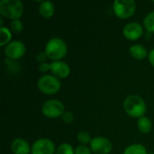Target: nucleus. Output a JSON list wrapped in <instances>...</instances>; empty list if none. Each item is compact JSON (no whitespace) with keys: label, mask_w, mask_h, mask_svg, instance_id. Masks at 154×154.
<instances>
[{"label":"nucleus","mask_w":154,"mask_h":154,"mask_svg":"<svg viewBox=\"0 0 154 154\" xmlns=\"http://www.w3.org/2000/svg\"><path fill=\"white\" fill-rule=\"evenodd\" d=\"M123 106L125 113L134 118L144 116L147 110L144 100L137 95H130L126 97Z\"/></svg>","instance_id":"1"},{"label":"nucleus","mask_w":154,"mask_h":154,"mask_svg":"<svg viewBox=\"0 0 154 154\" xmlns=\"http://www.w3.org/2000/svg\"><path fill=\"white\" fill-rule=\"evenodd\" d=\"M44 51L46 52L48 59L51 60L52 61H57L60 60L67 55L68 47L62 39L54 37L47 42Z\"/></svg>","instance_id":"2"},{"label":"nucleus","mask_w":154,"mask_h":154,"mask_svg":"<svg viewBox=\"0 0 154 154\" xmlns=\"http://www.w3.org/2000/svg\"><path fill=\"white\" fill-rule=\"evenodd\" d=\"M23 14V5L19 0L0 1V14L7 19L18 20Z\"/></svg>","instance_id":"3"},{"label":"nucleus","mask_w":154,"mask_h":154,"mask_svg":"<svg viewBox=\"0 0 154 154\" xmlns=\"http://www.w3.org/2000/svg\"><path fill=\"white\" fill-rule=\"evenodd\" d=\"M39 90L45 95H54L61 88V83L58 78L53 75H43L38 79Z\"/></svg>","instance_id":"4"},{"label":"nucleus","mask_w":154,"mask_h":154,"mask_svg":"<svg viewBox=\"0 0 154 154\" xmlns=\"http://www.w3.org/2000/svg\"><path fill=\"white\" fill-rule=\"evenodd\" d=\"M113 10L116 17L127 19L134 14L136 2L134 0H116L113 3Z\"/></svg>","instance_id":"5"},{"label":"nucleus","mask_w":154,"mask_h":154,"mask_svg":"<svg viewBox=\"0 0 154 154\" xmlns=\"http://www.w3.org/2000/svg\"><path fill=\"white\" fill-rule=\"evenodd\" d=\"M65 112L63 103L58 99H50L43 103L42 106V113L47 118L54 119L61 117Z\"/></svg>","instance_id":"6"},{"label":"nucleus","mask_w":154,"mask_h":154,"mask_svg":"<svg viewBox=\"0 0 154 154\" xmlns=\"http://www.w3.org/2000/svg\"><path fill=\"white\" fill-rule=\"evenodd\" d=\"M26 48L21 41H12L5 48V55L12 60H17L23 57L25 54Z\"/></svg>","instance_id":"7"},{"label":"nucleus","mask_w":154,"mask_h":154,"mask_svg":"<svg viewBox=\"0 0 154 154\" xmlns=\"http://www.w3.org/2000/svg\"><path fill=\"white\" fill-rule=\"evenodd\" d=\"M89 145L90 150L95 154H109L113 149L111 141L102 136L93 138Z\"/></svg>","instance_id":"8"},{"label":"nucleus","mask_w":154,"mask_h":154,"mask_svg":"<svg viewBox=\"0 0 154 154\" xmlns=\"http://www.w3.org/2000/svg\"><path fill=\"white\" fill-rule=\"evenodd\" d=\"M56 152L55 144L47 138H42L35 141L31 148L32 154H54Z\"/></svg>","instance_id":"9"},{"label":"nucleus","mask_w":154,"mask_h":154,"mask_svg":"<svg viewBox=\"0 0 154 154\" xmlns=\"http://www.w3.org/2000/svg\"><path fill=\"white\" fill-rule=\"evenodd\" d=\"M143 34V27L137 22H131L125 25L123 35L129 41H136Z\"/></svg>","instance_id":"10"},{"label":"nucleus","mask_w":154,"mask_h":154,"mask_svg":"<svg viewBox=\"0 0 154 154\" xmlns=\"http://www.w3.org/2000/svg\"><path fill=\"white\" fill-rule=\"evenodd\" d=\"M51 71L58 79H66L70 74V68L66 62L57 60L51 63Z\"/></svg>","instance_id":"11"},{"label":"nucleus","mask_w":154,"mask_h":154,"mask_svg":"<svg viewBox=\"0 0 154 154\" xmlns=\"http://www.w3.org/2000/svg\"><path fill=\"white\" fill-rule=\"evenodd\" d=\"M31 148L28 142L23 138H15L11 143V151L14 154L31 153Z\"/></svg>","instance_id":"12"},{"label":"nucleus","mask_w":154,"mask_h":154,"mask_svg":"<svg viewBox=\"0 0 154 154\" xmlns=\"http://www.w3.org/2000/svg\"><path fill=\"white\" fill-rule=\"evenodd\" d=\"M129 53L134 59L138 60H144L146 57L148 58V54H149V52L147 51V49L141 44L132 45L129 48Z\"/></svg>","instance_id":"13"},{"label":"nucleus","mask_w":154,"mask_h":154,"mask_svg":"<svg viewBox=\"0 0 154 154\" xmlns=\"http://www.w3.org/2000/svg\"><path fill=\"white\" fill-rule=\"evenodd\" d=\"M39 13L44 18H51L55 14V6L50 1H42L39 5Z\"/></svg>","instance_id":"14"},{"label":"nucleus","mask_w":154,"mask_h":154,"mask_svg":"<svg viewBox=\"0 0 154 154\" xmlns=\"http://www.w3.org/2000/svg\"><path fill=\"white\" fill-rule=\"evenodd\" d=\"M137 126L141 133L143 134H149L152 131V120L147 116H142L138 119Z\"/></svg>","instance_id":"15"},{"label":"nucleus","mask_w":154,"mask_h":154,"mask_svg":"<svg viewBox=\"0 0 154 154\" xmlns=\"http://www.w3.org/2000/svg\"><path fill=\"white\" fill-rule=\"evenodd\" d=\"M11 39H12V32L10 29L5 26L0 27V46L1 47L6 46L8 43L12 42Z\"/></svg>","instance_id":"16"},{"label":"nucleus","mask_w":154,"mask_h":154,"mask_svg":"<svg viewBox=\"0 0 154 154\" xmlns=\"http://www.w3.org/2000/svg\"><path fill=\"white\" fill-rule=\"evenodd\" d=\"M124 154H148L147 149L140 143H134L130 146H128Z\"/></svg>","instance_id":"17"},{"label":"nucleus","mask_w":154,"mask_h":154,"mask_svg":"<svg viewBox=\"0 0 154 154\" xmlns=\"http://www.w3.org/2000/svg\"><path fill=\"white\" fill-rule=\"evenodd\" d=\"M143 24H144V28L149 32L154 33V11L149 13L145 16V18L143 20Z\"/></svg>","instance_id":"18"},{"label":"nucleus","mask_w":154,"mask_h":154,"mask_svg":"<svg viewBox=\"0 0 154 154\" xmlns=\"http://www.w3.org/2000/svg\"><path fill=\"white\" fill-rule=\"evenodd\" d=\"M56 154H75V150L69 143H61L56 150Z\"/></svg>","instance_id":"19"},{"label":"nucleus","mask_w":154,"mask_h":154,"mask_svg":"<svg viewBox=\"0 0 154 154\" xmlns=\"http://www.w3.org/2000/svg\"><path fill=\"white\" fill-rule=\"evenodd\" d=\"M77 138H78V141L82 144V145H85L86 144H90L91 141H92V138L90 136V134L88 133V132H85V131H82V132H79L77 135Z\"/></svg>","instance_id":"20"},{"label":"nucleus","mask_w":154,"mask_h":154,"mask_svg":"<svg viewBox=\"0 0 154 154\" xmlns=\"http://www.w3.org/2000/svg\"><path fill=\"white\" fill-rule=\"evenodd\" d=\"M10 28L11 31L14 33H19L23 31V24L20 19L18 20H14L10 23Z\"/></svg>","instance_id":"21"},{"label":"nucleus","mask_w":154,"mask_h":154,"mask_svg":"<svg viewBox=\"0 0 154 154\" xmlns=\"http://www.w3.org/2000/svg\"><path fill=\"white\" fill-rule=\"evenodd\" d=\"M61 118H62V121L66 124H70L74 121V116L69 111H65L64 114L62 115Z\"/></svg>","instance_id":"22"},{"label":"nucleus","mask_w":154,"mask_h":154,"mask_svg":"<svg viewBox=\"0 0 154 154\" xmlns=\"http://www.w3.org/2000/svg\"><path fill=\"white\" fill-rule=\"evenodd\" d=\"M75 154H92V151L85 145H79L75 149Z\"/></svg>","instance_id":"23"},{"label":"nucleus","mask_w":154,"mask_h":154,"mask_svg":"<svg viewBox=\"0 0 154 154\" xmlns=\"http://www.w3.org/2000/svg\"><path fill=\"white\" fill-rule=\"evenodd\" d=\"M47 59H48V57H47V54H46L45 51H41V52H39V53L37 54V56H36V60L39 61L40 63L45 62V60H46Z\"/></svg>","instance_id":"24"},{"label":"nucleus","mask_w":154,"mask_h":154,"mask_svg":"<svg viewBox=\"0 0 154 154\" xmlns=\"http://www.w3.org/2000/svg\"><path fill=\"white\" fill-rule=\"evenodd\" d=\"M39 70L41 72H47V71L51 70V63H47V62L40 63L39 64Z\"/></svg>","instance_id":"25"},{"label":"nucleus","mask_w":154,"mask_h":154,"mask_svg":"<svg viewBox=\"0 0 154 154\" xmlns=\"http://www.w3.org/2000/svg\"><path fill=\"white\" fill-rule=\"evenodd\" d=\"M148 60H149V62H150V64L154 67V49H152L150 52H149V54H148Z\"/></svg>","instance_id":"26"},{"label":"nucleus","mask_w":154,"mask_h":154,"mask_svg":"<svg viewBox=\"0 0 154 154\" xmlns=\"http://www.w3.org/2000/svg\"><path fill=\"white\" fill-rule=\"evenodd\" d=\"M148 154H154L153 152H151V153H148Z\"/></svg>","instance_id":"27"}]
</instances>
